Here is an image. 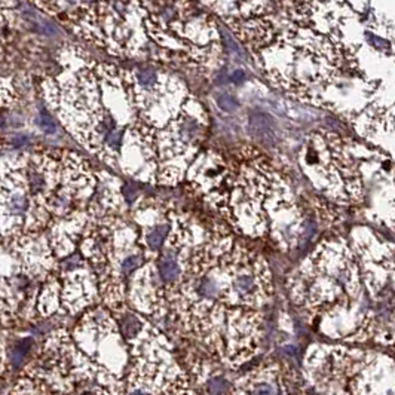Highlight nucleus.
<instances>
[{"label": "nucleus", "instance_id": "obj_15", "mask_svg": "<svg viewBox=\"0 0 395 395\" xmlns=\"http://www.w3.org/2000/svg\"><path fill=\"white\" fill-rule=\"evenodd\" d=\"M131 395H147V394H144V392H141V391H135V392H132Z\"/></svg>", "mask_w": 395, "mask_h": 395}, {"label": "nucleus", "instance_id": "obj_6", "mask_svg": "<svg viewBox=\"0 0 395 395\" xmlns=\"http://www.w3.org/2000/svg\"><path fill=\"white\" fill-rule=\"evenodd\" d=\"M9 360L5 346L0 343V394L3 391V386L6 385V380L9 379Z\"/></svg>", "mask_w": 395, "mask_h": 395}, {"label": "nucleus", "instance_id": "obj_8", "mask_svg": "<svg viewBox=\"0 0 395 395\" xmlns=\"http://www.w3.org/2000/svg\"><path fill=\"white\" fill-rule=\"evenodd\" d=\"M217 103H219L220 107L223 110H226V111H233V110L238 109L236 101L230 95H226V94H221V95L217 97Z\"/></svg>", "mask_w": 395, "mask_h": 395}, {"label": "nucleus", "instance_id": "obj_9", "mask_svg": "<svg viewBox=\"0 0 395 395\" xmlns=\"http://www.w3.org/2000/svg\"><path fill=\"white\" fill-rule=\"evenodd\" d=\"M140 329H141V323H140L137 318H134V317L128 318V321L124 323V333H125L128 337L134 336Z\"/></svg>", "mask_w": 395, "mask_h": 395}, {"label": "nucleus", "instance_id": "obj_12", "mask_svg": "<svg viewBox=\"0 0 395 395\" xmlns=\"http://www.w3.org/2000/svg\"><path fill=\"white\" fill-rule=\"evenodd\" d=\"M251 395H276V391L272 385L269 383H260L253 389Z\"/></svg>", "mask_w": 395, "mask_h": 395}, {"label": "nucleus", "instance_id": "obj_1", "mask_svg": "<svg viewBox=\"0 0 395 395\" xmlns=\"http://www.w3.org/2000/svg\"><path fill=\"white\" fill-rule=\"evenodd\" d=\"M8 395H106L84 357L68 337L57 333L15 374Z\"/></svg>", "mask_w": 395, "mask_h": 395}, {"label": "nucleus", "instance_id": "obj_10", "mask_svg": "<svg viewBox=\"0 0 395 395\" xmlns=\"http://www.w3.org/2000/svg\"><path fill=\"white\" fill-rule=\"evenodd\" d=\"M227 385L223 379H213L210 383H208V391L213 395H221L224 394Z\"/></svg>", "mask_w": 395, "mask_h": 395}, {"label": "nucleus", "instance_id": "obj_5", "mask_svg": "<svg viewBox=\"0 0 395 395\" xmlns=\"http://www.w3.org/2000/svg\"><path fill=\"white\" fill-rule=\"evenodd\" d=\"M6 207H8V211H9L11 214H15V216H17V214H22V213L27 210L28 201H27V198L24 196L22 193L15 192V193L9 195L8 201H6Z\"/></svg>", "mask_w": 395, "mask_h": 395}, {"label": "nucleus", "instance_id": "obj_7", "mask_svg": "<svg viewBox=\"0 0 395 395\" xmlns=\"http://www.w3.org/2000/svg\"><path fill=\"white\" fill-rule=\"evenodd\" d=\"M37 125L41 127V130H44V131L48 132V134H55V132H57V125H55L54 119H52L48 113H45V111H42V113L39 114V117H37Z\"/></svg>", "mask_w": 395, "mask_h": 395}, {"label": "nucleus", "instance_id": "obj_2", "mask_svg": "<svg viewBox=\"0 0 395 395\" xmlns=\"http://www.w3.org/2000/svg\"><path fill=\"white\" fill-rule=\"evenodd\" d=\"M22 17H24V20L27 21V24H28L36 33L49 34V36H52V34L57 33V28H55L51 22L44 20V18H42L39 14H36L34 11H25V12L22 14Z\"/></svg>", "mask_w": 395, "mask_h": 395}, {"label": "nucleus", "instance_id": "obj_14", "mask_svg": "<svg viewBox=\"0 0 395 395\" xmlns=\"http://www.w3.org/2000/svg\"><path fill=\"white\" fill-rule=\"evenodd\" d=\"M232 79L235 81V82H238V81H242L244 79V73H242V70H236L233 74H232Z\"/></svg>", "mask_w": 395, "mask_h": 395}, {"label": "nucleus", "instance_id": "obj_3", "mask_svg": "<svg viewBox=\"0 0 395 395\" xmlns=\"http://www.w3.org/2000/svg\"><path fill=\"white\" fill-rule=\"evenodd\" d=\"M159 273L164 278V281L171 283V281H176L177 278L180 276L181 269H180V264L174 257H171V256L162 257L159 260Z\"/></svg>", "mask_w": 395, "mask_h": 395}, {"label": "nucleus", "instance_id": "obj_4", "mask_svg": "<svg viewBox=\"0 0 395 395\" xmlns=\"http://www.w3.org/2000/svg\"><path fill=\"white\" fill-rule=\"evenodd\" d=\"M170 232V226L168 224H159V226H154L153 229L146 235V242H147V247L152 248V250H157L162 242L165 240V236L168 235Z\"/></svg>", "mask_w": 395, "mask_h": 395}, {"label": "nucleus", "instance_id": "obj_13", "mask_svg": "<svg viewBox=\"0 0 395 395\" xmlns=\"http://www.w3.org/2000/svg\"><path fill=\"white\" fill-rule=\"evenodd\" d=\"M25 143H27V137H24V135L14 137V140H12V144H15V146H22V144H25Z\"/></svg>", "mask_w": 395, "mask_h": 395}, {"label": "nucleus", "instance_id": "obj_11", "mask_svg": "<svg viewBox=\"0 0 395 395\" xmlns=\"http://www.w3.org/2000/svg\"><path fill=\"white\" fill-rule=\"evenodd\" d=\"M141 263V259L138 257V256H131V257H127L124 262H122V270L125 272V273H128V272H131L134 270L138 264Z\"/></svg>", "mask_w": 395, "mask_h": 395}]
</instances>
